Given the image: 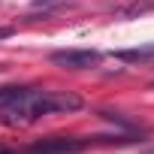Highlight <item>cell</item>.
<instances>
[{
  "label": "cell",
  "instance_id": "277c9868",
  "mask_svg": "<svg viewBox=\"0 0 154 154\" xmlns=\"http://www.w3.org/2000/svg\"><path fill=\"white\" fill-rule=\"evenodd\" d=\"M118 60L124 63H154V42L148 45H139V48H124V51H115Z\"/></svg>",
  "mask_w": 154,
  "mask_h": 154
},
{
  "label": "cell",
  "instance_id": "8992f818",
  "mask_svg": "<svg viewBox=\"0 0 154 154\" xmlns=\"http://www.w3.org/2000/svg\"><path fill=\"white\" fill-rule=\"evenodd\" d=\"M0 154H15V151H6V148H0Z\"/></svg>",
  "mask_w": 154,
  "mask_h": 154
},
{
  "label": "cell",
  "instance_id": "5b68a950",
  "mask_svg": "<svg viewBox=\"0 0 154 154\" xmlns=\"http://www.w3.org/2000/svg\"><path fill=\"white\" fill-rule=\"evenodd\" d=\"M9 33H12V30H9V27H0V39H6V36H9Z\"/></svg>",
  "mask_w": 154,
  "mask_h": 154
},
{
  "label": "cell",
  "instance_id": "7a4b0ae2",
  "mask_svg": "<svg viewBox=\"0 0 154 154\" xmlns=\"http://www.w3.org/2000/svg\"><path fill=\"white\" fill-rule=\"evenodd\" d=\"M51 63L63 66V69H91V66L100 63V51H94V48H66V51H54Z\"/></svg>",
  "mask_w": 154,
  "mask_h": 154
},
{
  "label": "cell",
  "instance_id": "3957f363",
  "mask_svg": "<svg viewBox=\"0 0 154 154\" xmlns=\"http://www.w3.org/2000/svg\"><path fill=\"white\" fill-rule=\"evenodd\" d=\"M85 145V139H75V136H51L42 142H33L27 154H69V151H79Z\"/></svg>",
  "mask_w": 154,
  "mask_h": 154
},
{
  "label": "cell",
  "instance_id": "6da1fadb",
  "mask_svg": "<svg viewBox=\"0 0 154 154\" xmlns=\"http://www.w3.org/2000/svg\"><path fill=\"white\" fill-rule=\"evenodd\" d=\"M85 103L72 91H42V88H0V121L18 127L33 124L42 115L79 112Z\"/></svg>",
  "mask_w": 154,
  "mask_h": 154
}]
</instances>
